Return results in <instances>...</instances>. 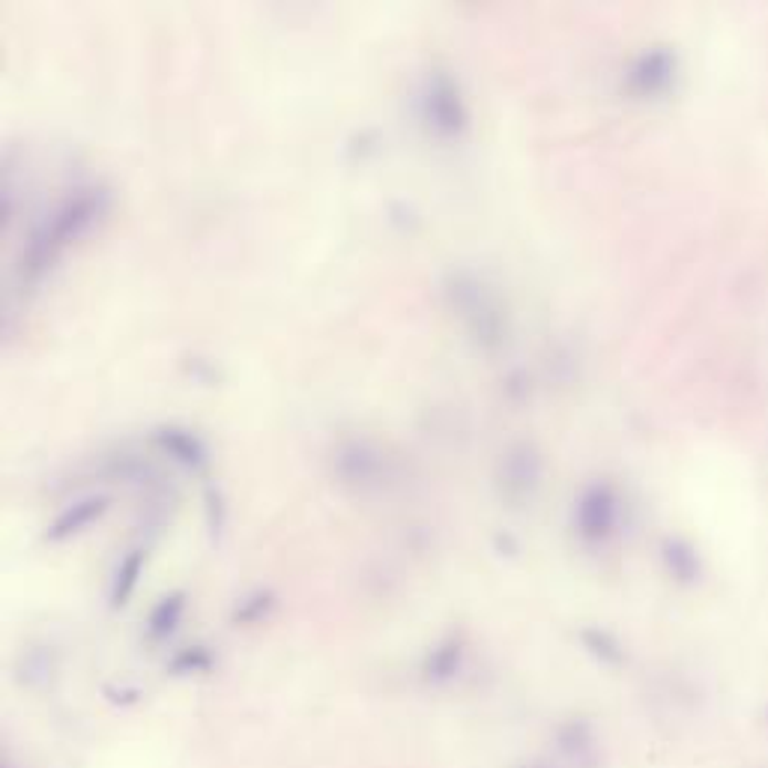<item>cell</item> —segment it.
I'll return each mask as SVG.
<instances>
[{"label":"cell","mask_w":768,"mask_h":768,"mask_svg":"<svg viewBox=\"0 0 768 768\" xmlns=\"http://www.w3.org/2000/svg\"><path fill=\"white\" fill-rule=\"evenodd\" d=\"M108 207H112V194L99 189V186H87V189H78L70 198H63L51 210V215L33 224V231L28 233V240L21 245L19 263H15V275H19L21 287L40 284L57 266L63 252L72 243L84 240L105 219Z\"/></svg>","instance_id":"6da1fadb"},{"label":"cell","mask_w":768,"mask_h":768,"mask_svg":"<svg viewBox=\"0 0 768 768\" xmlns=\"http://www.w3.org/2000/svg\"><path fill=\"white\" fill-rule=\"evenodd\" d=\"M335 478L356 494L383 491L389 478V457L371 440H344L333 457Z\"/></svg>","instance_id":"7a4b0ae2"},{"label":"cell","mask_w":768,"mask_h":768,"mask_svg":"<svg viewBox=\"0 0 768 768\" xmlns=\"http://www.w3.org/2000/svg\"><path fill=\"white\" fill-rule=\"evenodd\" d=\"M422 117L436 135H457L466 126L461 93L445 75H434L422 93Z\"/></svg>","instance_id":"3957f363"},{"label":"cell","mask_w":768,"mask_h":768,"mask_svg":"<svg viewBox=\"0 0 768 768\" xmlns=\"http://www.w3.org/2000/svg\"><path fill=\"white\" fill-rule=\"evenodd\" d=\"M152 443H156V449H159L165 457H171V461L189 466V470H201V466H207V461H210L207 443H203L201 436L194 434V431H189V428H180V425L156 428Z\"/></svg>","instance_id":"277c9868"},{"label":"cell","mask_w":768,"mask_h":768,"mask_svg":"<svg viewBox=\"0 0 768 768\" xmlns=\"http://www.w3.org/2000/svg\"><path fill=\"white\" fill-rule=\"evenodd\" d=\"M108 496H87V499H78L75 506H70L66 512H61L57 515V520L49 526V533H45V538L49 541H66V538L78 536V533H84L87 526L93 524V520H99L105 512H108Z\"/></svg>","instance_id":"5b68a950"},{"label":"cell","mask_w":768,"mask_h":768,"mask_svg":"<svg viewBox=\"0 0 768 768\" xmlns=\"http://www.w3.org/2000/svg\"><path fill=\"white\" fill-rule=\"evenodd\" d=\"M144 566H147V547H135L123 556V562L114 571L112 580V607L120 610L123 604H129V598L135 596V589L141 583Z\"/></svg>","instance_id":"8992f818"},{"label":"cell","mask_w":768,"mask_h":768,"mask_svg":"<svg viewBox=\"0 0 768 768\" xmlns=\"http://www.w3.org/2000/svg\"><path fill=\"white\" fill-rule=\"evenodd\" d=\"M182 613H186V596H182V592L165 596L159 604L152 607L150 617H147V638H150L152 643L171 638L173 631H177V625H180Z\"/></svg>","instance_id":"52a82bcc"},{"label":"cell","mask_w":768,"mask_h":768,"mask_svg":"<svg viewBox=\"0 0 768 768\" xmlns=\"http://www.w3.org/2000/svg\"><path fill=\"white\" fill-rule=\"evenodd\" d=\"M273 607H275L273 592L261 589V592L249 596L243 604L233 610V622H236V625H254V622H261V619L270 617V610H273Z\"/></svg>","instance_id":"ba28073f"},{"label":"cell","mask_w":768,"mask_h":768,"mask_svg":"<svg viewBox=\"0 0 768 768\" xmlns=\"http://www.w3.org/2000/svg\"><path fill=\"white\" fill-rule=\"evenodd\" d=\"M213 667V652L203 646H189L182 649L180 655L173 657L171 664H168V670H173L177 676H192V673H207V670Z\"/></svg>","instance_id":"9c48e42d"},{"label":"cell","mask_w":768,"mask_h":768,"mask_svg":"<svg viewBox=\"0 0 768 768\" xmlns=\"http://www.w3.org/2000/svg\"><path fill=\"white\" fill-rule=\"evenodd\" d=\"M207 517H210V529L222 533L224 520H228V508H224L222 491H215V487H207Z\"/></svg>","instance_id":"30bf717a"},{"label":"cell","mask_w":768,"mask_h":768,"mask_svg":"<svg viewBox=\"0 0 768 768\" xmlns=\"http://www.w3.org/2000/svg\"><path fill=\"white\" fill-rule=\"evenodd\" d=\"M377 147H380V131L362 129V131H356L354 141L347 144V152H350L354 159H365V156H368V152H375Z\"/></svg>","instance_id":"8fae6325"}]
</instances>
